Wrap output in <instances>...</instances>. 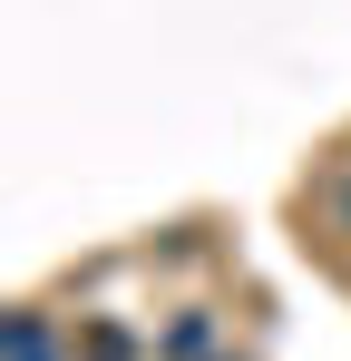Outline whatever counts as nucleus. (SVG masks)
I'll use <instances>...</instances> for the list:
<instances>
[{
    "instance_id": "1",
    "label": "nucleus",
    "mask_w": 351,
    "mask_h": 361,
    "mask_svg": "<svg viewBox=\"0 0 351 361\" xmlns=\"http://www.w3.org/2000/svg\"><path fill=\"white\" fill-rule=\"evenodd\" d=\"M0 361H78V342H58V322L39 302H10V322H0Z\"/></svg>"
},
{
    "instance_id": "2",
    "label": "nucleus",
    "mask_w": 351,
    "mask_h": 361,
    "mask_svg": "<svg viewBox=\"0 0 351 361\" xmlns=\"http://www.w3.org/2000/svg\"><path fill=\"white\" fill-rule=\"evenodd\" d=\"M156 361H215V312H205V302H185L166 332H156Z\"/></svg>"
},
{
    "instance_id": "3",
    "label": "nucleus",
    "mask_w": 351,
    "mask_h": 361,
    "mask_svg": "<svg viewBox=\"0 0 351 361\" xmlns=\"http://www.w3.org/2000/svg\"><path fill=\"white\" fill-rule=\"evenodd\" d=\"M78 361H147V342H137V322L88 312V322H78Z\"/></svg>"
},
{
    "instance_id": "4",
    "label": "nucleus",
    "mask_w": 351,
    "mask_h": 361,
    "mask_svg": "<svg viewBox=\"0 0 351 361\" xmlns=\"http://www.w3.org/2000/svg\"><path fill=\"white\" fill-rule=\"evenodd\" d=\"M342 215H351V157H342Z\"/></svg>"
}]
</instances>
